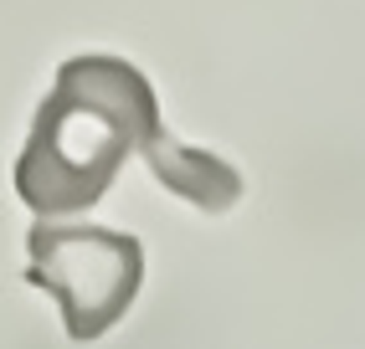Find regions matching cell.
<instances>
[{
  "mask_svg": "<svg viewBox=\"0 0 365 349\" xmlns=\"http://www.w3.org/2000/svg\"><path fill=\"white\" fill-rule=\"evenodd\" d=\"M26 283L52 293L67 339L93 344L134 308L144 283V246L108 226H57L36 221L26 231Z\"/></svg>",
  "mask_w": 365,
  "mask_h": 349,
  "instance_id": "2",
  "label": "cell"
},
{
  "mask_svg": "<svg viewBox=\"0 0 365 349\" xmlns=\"http://www.w3.org/2000/svg\"><path fill=\"white\" fill-rule=\"evenodd\" d=\"M155 129H165L160 98L134 62L108 52L67 57L16 160V195L46 221L78 216L103 201Z\"/></svg>",
  "mask_w": 365,
  "mask_h": 349,
  "instance_id": "1",
  "label": "cell"
},
{
  "mask_svg": "<svg viewBox=\"0 0 365 349\" xmlns=\"http://www.w3.org/2000/svg\"><path fill=\"white\" fill-rule=\"evenodd\" d=\"M144 165H150V174L165 185V190H175L180 201H190L196 211H211V216H222L242 201V174L222 160V155H211V149H190L180 144L175 134H165L155 129L150 139H144Z\"/></svg>",
  "mask_w": 365,
  "mask_h": 349,
  "instance_id": "3",
  "label": "cell"
}]
</instances>
